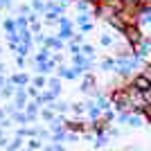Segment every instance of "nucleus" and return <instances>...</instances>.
<instances>
[{
    "instance_id": "22",
    "label": "nucleus",
    "mask_w": 151,
    "mask_h": 151,
    "mask_svg": "<svg viewBox=\"0 0 151 151\" xmlns=\"http://www.w3.org/2000/svg\"><path fill=\"white\" fill-rule=\"evenodd\" d=\"M16 65H18V68H25L27 65V57H18V54H16Z\"/></svg>"
},
{
    "instance_id": "13",
    "label": "nucleus",
    "mask_w": 151,
    "mask_h": 151,
    "mask_svg": "<svg viewBox=\"0 0 151 151\" xmlns=\"http://www.w3.org/2000/svg\"><path fill=\"white\" fill-rule=\"evenodd\" d=\"M29 7H32V12H36V14L43 16V12H45V0H29Z\"/></svg>"
},
{
    "instance_id": "3",
    "label": "nucleus",
    "mask_w": 151,
    "mask_h": 151,
    "mask_svg": "<svg viewBox=\"0 0 151 151\" xmlns=\"http://www.w3.org/2000/svg\"><path fill=\"white\" fill-rule=\"evenodd\" d=\"M75 25L79 27V32H81V34H88V32H93V18H90V14H77Z\"/></svg>"
},
{
    "instance_id": "7",
    "label": "nucleus",
    "mask_w": 151,
    "mask_h": 151,
    "mask_svg": "<svg viewBox=\"0 0 151 151\" xmlns=\"http://www.w3.org/2000/svg\"><path fill=\"white\" fill-rule=\"evenodd\" d=\"M9 81H12L14 86H23V88H25V86H29V75H27V72H16Z\"/></svg>"
},
{
    "instance_id": "20",
    "label": "nucleus",
    "mask_w": 151,
    "mask_h": 151,
    "mask_svg": "<svg viewBox=\"0 0 151 151\" xmlns=\"http://www.w3.org/2000/svg\"><path fill=\"white\" fill-rule=\"evenodd\" d=\"M70 43H77V45H81V43H83V34H81V32H77V34H72V38H70Z\"/></svg>"
},
{
    "instance_id": "15",
    "label": "nucleus",
    "mask_w": 151,
    "mask_h": 151,
    "mask_svg": "<svg viewBox=\"0 0 151 151\" xmlns=\"http://www.w3.org/2000/svg\"><path fill=\"white\" fill-rule=\"evenodd\" d=\"M81 54L88 59H95V47L90 43H81Z\"/></svg>"
},
{
    "instance_id": "24",
    "label": "nucleus",
    "mask_w": 151,
    "mask_h": 151,
    "mask_svg": "<svg viewBox=\"0 0 151 151\" xmlns=\"http://www.w3.org/2000/svg\"><path fill=\"white\" fill-rule=\"evenodd\" d=\"M86 2H90V5H97V2H99V0H86Z\"/></svg>"
},
{
    "instance_id": "21",
    "label": "nucleus",
    "mask_w": 151,
    "mask_h": 151,
    "mask_svg": "<svg viewBox=\"0 0 151 151\" xmlns=\"http://www.w3.org/2000/svg\"><path fill=\"white\" fill-rule=\"evenodd\" d=\"M41 27H43V23H41V20H38V23H32V25H29V32H32V34H38V32H41Z\"/></svg>"
},
{
    "instance_id": "8",
    "label": "nucleus",
    "mask_w": 151,
    "mask_h": 151,
    "mask_svg": "<svg viewBox=\"0 0 151 151\" xmlns=\"http://www.w3.org/2000/svg\"><path fill=\"white\" fill-rule=\"evenodd\" d=\"M115 41H117L115 34H108V32H104V34L99 36V45H101V47H113Z\"/></svg>"
},
{
    "instance_id": "1",
    "label": "nucleus",
    "mask_w": 151,
    "mask_h": 151,
    "mask_svg": "<svg viewBox=\"0 0 151 151\" xmlns=\"http://www.w3.org/2000/svg\"><path fill=\"white\" fill-rule=\"evenodd\" d=\"M122 38H124L126 43L131 45V47H135V45L145 38V34H142V29H140L135 23H129V25L124 27V32H122Z\"/></svg>"
},
{
    "instance_id": "12",
    "label": "nucleus",
    "mask_w": 151,
    "mask_h": 151,
    "mask_svg": "<svg viewBox=\"0 0 151 151\" xmlns=\"http://www.w3.org/2000/svg\"><path fill=\"white\" fill-rule=\"evenodd\" d=\"M99 68L104 70V72H113V70H115V59H111V57H106V59H101V63H99Z\"/></svg>"
},
{
    "instance_id": "2",
    "label": "nucleus",
    "mask_w": 151,
    "mask_h": 151,
    "mask_svg": "<svg viewBox=\"0 0 151 151\" xmlns=\"http://www.w3.org/2000/svg\"><path fill=\"white\" fill-rule=\"evenodd\" d=\"M41 47H47L52 52H63L65 50V41H61L57 34H45V41H43Z\"/></svg>"
},
{
    "instance_id": "14",
    "label": "nucleus",
    "mask_w": 151,
    "mask_h": 151,
    "mask_svg": "<svg viewBox=\"0 0 151 151\" xmlns=\"http://www.w3.org/2000/svg\"><path fill=\"white\" fill-rule=\"evenodd\" d=\"M14 20H16V29H29L27 16H20V14H16V16H14Z\"/></svg>"
},
{
    "instance_id": "5",
    "label": "nucleus",
    "mask_w": 151,
    "mask_h": 151,
    "mask_svg": "<svg viewBox=\"0 0 151 151\" xmlns=\"http://www.w3.org/2000/svg\"><path fill=\"white\" fill-rule=\"evenodd\" d=\"M50 57H52V50H47V47H38V52H34V57L29 59V63H32V65H36V63L47 61Z\"/></svg>"
},
{
    "instance_id": "9",
    "label": "nucleus",
    "mask_w": 151,
    "mask_h": 151,
    "mask_svg": "<svg viewBox=\"0 0 151 151\" xmlns=\"http://www.w3.org/2000/svg\"><path fill=\"white\" fill-rule=\"evenodd\" d=\"M72 34H75V27H59V34H57V36L61 38V41L68 43L70 38H72Z\"/></svg>"
},
{
    "instance_id": "10",
    "label": "nucleus",
    "mask_w": 151,
    "mask_h": 151,
    "mask_svg": "<svg viewBox=\"0 0 151 151\" xmlns=\"http://www.w3.org/2000/svg\"><path fill=\"white\" fill-rule=\"evenodd\" d=\"M72 5H75V9L79 14H90V2H86V0H75V2H72Z\"/></svg>"
},
{
    "instance_id": "23",
    "label": "nucleus",
    "mask_w": 151,
    "mask_h": 151,
    "mask_svg": "<svg viewBox=\"0 0 151 151\" xmlns=\"http://www.w3.org/2000/svg\"><path fill=\"white\" fill-rule=\"evenodd\" d=\"M43 117H45V120H52V111H50V108H47V111H43Z\"/></svg>"
},
{
    "instance_id": "16",
    "label": "nucleus",
    "mask_w": 151,
    "mask_h": 151,
    "mask_svg": "<svg viewBox=\"0 0 151 151\" xmlns=\"http://www.w3.org/2000/svg\"><path fill=\"white\" fill-rule=\"evenodd\" d=\"M32 86H36V88H43V86H47V79H45L43 75H36L34 79H29Z\"/></svg>"
},
{
    "instance_id": "17",
    "label": "nucleus",
    "mask_w": 151,
    "mask_h": 151,
    "mask_svg": "<svg viewBox=\"0 0 151 151\" xmlns=\"http://www.w3.org/2000/svg\"><path fill=\"white\" fill-rule=\"evenodd\" d=\"M57 20H59V16H54V14H50V12H45L43 14V23H45V25H57Z\"/></svg>"
},
{
    "instance_id": "25",
    "label": "nucleus",
    "mask_w": 151,
    "mask_h": 151,
    "mask_svg": "<svg viewBox=\"0 0 151 151\" xmlns=\"http://www.w3.org/2000/svg\"><path fill=\"white\" fill-rule=\"evenodd\" d=\"M2 72H5V65H2V63H0V75H2Z\"/></svg>"
},
{
    "instance_id": "4",
    "label": "nucleus",
    "mask_w": 151,
    "mask_h": 151,
    "mask_svg": "<svg viewBox=\"0 0 151 151\" xmlns=\"http://www.w3.org/2000/svg\"><path fill=\"white\" fill-rule=\"evenodd\" d=\"M131 86L138 90V93H145V90L151 88V81H149V79H145L142 75H135V77H133V81H131Z\"/></svg>"
},
{
    "instance_id": "6",
    "label": "nucleus",
    "mask_w": 151,
    "mask_h": 151,
    "mask_svg": "<svg viewBox=\"0 0 151 151\" xmlns=\"http://www.w3.org/2000/svg\"><path fill=\"white\" fill-rule=\"evenodd\" d=\"M52 70H57V63L52 61V57L47 59V61H43V63H36V72L38 75H47V72H52Z\"/></svg>"
},
{
    "instance_id": "11",
    "label": "nucleus",
    "mask_w": 151,
    "mask_h": 151,
    "mask_svg": "<svg viewBox=\"0 0 151 151\" xmlns=\"http://www.w3.org/2000/svg\"><path fill=\"white\" fill-rule=\"evenodd\" d=\"M2 29H5V34L16 32V20H14V16H7V18L2 20Z\"/></svg>"
},
{
    "instance_id": "18",
    "label": "nucleus",
    "mask_w": 151,
    "mask_h": 151,
    "mask_svg": "<svg viewBox=\"0 0 151 151\" xmlns=\"http://www.w3.org/2000/svg\"><path fill=\"white\" fill-rule=\"evenodd\" d=\"M140 75L145 77V79H149V81H151V63H145V65H142V70H140Z\"/></svg>"
},
{
    "instance_id": "19",
    "label": "nucleus",
    "mask_w": 151,
    "mask_h": 151,
    "mask_svg": "<svg viewBox=\"0 0 151 151\" xmlns=\"http://www.w3.org/2000/svg\"><path fill=\"white\" fill-rule=\"evenodd\" d=\"M29 12H32L29 5H18V9H16V14H20V16H27Z\"/></svg>"
}]
</instances>
